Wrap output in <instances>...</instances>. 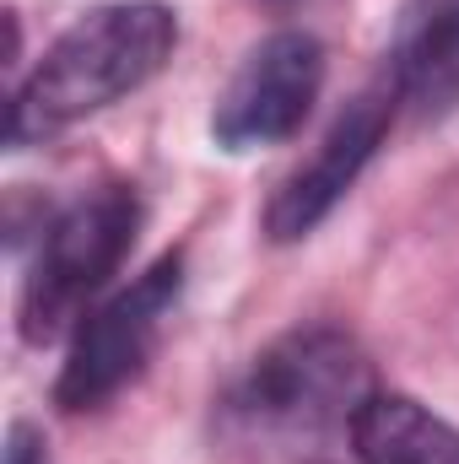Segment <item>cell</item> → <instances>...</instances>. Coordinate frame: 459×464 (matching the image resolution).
I'll return each mask as SVG.
<instances>
[{"label":"cell","instance_id":"6da1fadb","mask_svg":"<svg viewBox=\"0 0 459 464\" xmlns=\"http://www.w3.org/2000/svg\"><path fill=\"white\" fill-rule=\"evenodd\" d=\"M179 49V16L162 0H114L76 16L11 98L5 146H44L87 114L141 92Z\"/></svg>","mask_w":459,"mask_h":464},{"label":"cell","instance_id":"7a4b0ae2","mask_svg":"<svg viewBox=\"0 0 459 464\" xmlns=\"http://www.w3.org/2000/svg\"><path fill=\"white\" fill-rule=\"evenodd\" d=\"M373 394L367 356L341 330H292L259 351L249 372L228 394V427L238 443L303 464L330 449L336 438L351 443V416Z\"/></svg>","mask_w":459,"mask_h":464},{"label":"cell","instance_id":"3957f363","mask_svg":"<svg viewBox=\"0 0 459 464\" xmlns=\"http://www.w3.org/2000/svg\"><path fill=\"white\" fill-rule=\"evenodd\" d=\"M135 232H141V200L130 184H98L44 222L38 259L16 303V330L27 346H54L82 324L87 297L109 286V276L135 248Z\"/></svg>","mask_w":459,"mask_h":464},{"label":"cell","instance_id":"277c9868","mask_svg":"<svg viewBox=\"0 0 459 464\" xmlns=\"http://www.w3.org/2000/svg\"><path fill=\"white\" fill-rule=\"evenodd\" d=\"M184 292V254H162L146 276H135L103 308H93L65 351V367L54 378L60 411H98L124 383H135L162 341V324Z\"/></svg>","mask_w":459,"mask_h":464},{"label":"cell","instance_id":"5b68a950","mask_svg":"<svg viewBox=\"0 0 459 464\" xmlns=\"http://www.w3.org/2000/svg\"><path fill=\"white\" fill-rule=\"evenodd\" d=\"M325 87V44L314 33L281 27L270 38H259L243 65L232 71L228 92L217 98L211 135L222 151H254V146H276L292 140L303 130V119L314 114Z\"/></svg>","mask_w":459,"mask_h":464},{"label":"cell","instance_id":"8992f818","mask_svg":"<svg viewBox=\"0 0 459 464\" xmlns=\"http://www.w3.org/2000/svg\"><path fill=\"white\" fill-rule=\"evenodd\" d=\"M395 109H400V92L395 82H373L367 92H356L346 103V114L330 124V135L319 140V151L270 195L265 206V232L270 243H298L319 227L336 206L346 200V189L362 179V168L373 162V151L384 146L389 124H395Z\"/></svg>","mask_w":459,"mask_h":464},{"label":"cell","instance_id":"52a82bcc","mask_svg":"<svg viewBox=\"0 0 459 464\" xmlns=\"http://www.w3.org/2000/svg\"><path fill=\"white\" fill-rule=\"evenodd\" d=\"M389 82L400 109L416 119H444L459 109V0H422L395 38Z\"/></svg>","mask_w":459,"mask_h":464},{"label":"cell","instance_id":"ba28073f","mask_svg":"<svg viewBox=\"0 0 459 464\" xmlns=\"http://www.w3.org/2000/svg\"><path fill=\"white\" fill-rule=\"evenodd\" d=\"M356 464H459V427L411 394L373 389L351 416Z\"/></svg>","mask_w":459,"mask_h":464},{"label":"cell","instance_id":"9c48e42d","mask_svg":"<svg viewBox=\"0 0 459 464\" xmlns=\"http://www.w3.org/2000/svg\"><path fill=\"white\" fill-rule=\"evenodd\" d=\"M5 464H49L44 438H38L27 421H16V427H11V438H5Z\"/></svg>","mask_w":459,"mask_h":464}]
</instances>
